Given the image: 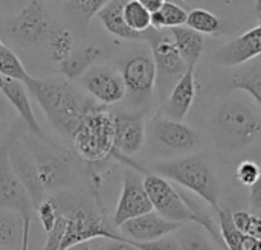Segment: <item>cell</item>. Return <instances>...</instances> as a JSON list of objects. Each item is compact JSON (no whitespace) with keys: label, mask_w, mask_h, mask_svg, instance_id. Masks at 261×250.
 I'll use <instances>...</instances> for the list:
<instances>
[{"label":"cell","mask_w":261,"mask_h":250,"mask_svg":"<svg viewBox=\"0 0 261 250\" xmlns=\"http://www.w3.org/2000/svg\"><path fill=\"white\" fill-rule=\"evenodd\" d=\"M219 217V229L222 240L225 243L226 250H242L243 247V240L246 235H243L234 225L232 220V212L229 209H220L217 211Z\"/></svg>","instance_id":"obj_29"},{"label":"cell","mask_w":261,"mask_h":250,"mask_svg":"<svg viewBox=\"0 0 261 250\" xmlns=\"http://www.w3.org/2000/svg\"><path fill=\"white\" fill-rule=\"evenodd\" d=\"M67 250H92V246H90V243H81V244H76Z\"/></svg>","instance_id":"obj_40"},{"label":"cell","mask_w":261,"mask_h":250,"mask_svg":"<svg viewBox=\"0 0 261 250\" xmlns=\"http://www.w3.org/2000/svg\"><path fill=\"white\" fill-rule=\"evenodd\" d=\"M167 2H170V3H174V5H182L185 0H167Z\"/></svg>","instance_id":"obj_42"},{"label":"cell","mask_w":261,"mask_h":250,"mask_svg":"<svg viewBox=\"0 0 261 250\" xmlns=\"http://www.w3.org/2000/svg\"><path fill=\"white\" fill-rule=\"evenodd\" d=\"M127 0H110V3L98 12V18L102 23V26L115 37L124 38V40H139V41H145L144 34H138L135 31H132L125 20H124V14H122V8L124 3Z\"/></svg>","instance_id":"obj_20"},{"label":"cell","mask_w":261,"mask_h":250,"mask_svg":"<svg viewBox=\"0 0 261 250\" xmlns=\"http://www.w3.org/2000/svg\"><path fill=\"white\" fill-rule=\"evenodd\" d=\"M138 2H139L145 9H148V11L153 14V12H156L158 9H161L167 0H138Z\"/></svg>","instance_id":"obj_38"},{"label":"cell","mask_w":261,"mask_h":250,"mask_svg":"<svg viewBox=\"0 0 261 250\" xmlns=\"http://www.w3.org/2000/svg\"><path fill=\"white\" fill-rule=\"evenodd\" d=\"M190 29L199 32L200 35H219L223 31V23L222 20L210 12L208 9L203 8H194L188 12L187 24Z\"/></svg>","instance_id":"obj_26"},{"label":"cell","mask_w":261,"mask_h":250,"mask_svg":"<svg viewBox=\"0 0 261 250\" xmlns=\"http://www.w3.org/2000/svg\"><path fill=\"white\" fill-rule=\"evenodd\" d=\"M147 137V124L142 112L115 113V154L132 157L141 151Z\"/></svg>","instance_id":"obj_13"},{"label":"cell","mask_w":261,"mask_h":250,"mask_svg":"<svg viewBox=\"0 0 261 250\" xmlns=\"http://www.w3.org/2000/svg\"><path fill=\"white\" fill-rule=\"evenodd\" d=\"M234 179L239 185L242 186H248V188H252L258 180L261 179V168L258 166L257 162H252V160H243L236 173H234Z\"/></svg>","instance_id":"obj_32"},{"label":"cell","mask_w":261,"mask_h":250,"mask_svg":"<svg viewBox=\"0 0 261 250\" xmlns=\"http://www.w3.org/2000/svg\"><path fill=\"white\" fill-rule=\"evenodd\" d=\"M122 14L127 26L138 34H144L151 27V12L138 0H127L124 3Z\"/></svg>","instance_id":"obj_28"},{"label":"cell","mask_w":261,"mask_h":250,"mask_svg":"<svg viewBox=\"0 0 261 250\" xmlns=\"http://www.w3.org/2000/svg\"><path fill=\"white\" fill-rule=\"evenodd\" d=\"M188 18V12L180 5H174L165 2L161 9L151 14V27L154 29H174L179 26H185Z\"/></svg>","instance_id":"obj_24"},{"label":"cell","mask_w":261,"mask_h":250,"mask_svg":"<svg viewBox=\"0 0 261 250\" xmlns=\"http://www.w3.org/2000/svg\"><path fill=\"white\" fill-rule=\"evenodd\" d=\"M110 0H70L72 8L80 14L83 20L90 21L95 15H98L99 11H102Z\"/></svg>","instance_id":"obj_34"},{"label":"cell","mask_w":261,"mask_h":250,"mask_svg":"<svg viewBox=\"0 0 261 250\" xmlns=\"http://www.w3.org/2000/svg\"><path fill=\"white\" fill-rule=\"evenodd\" d=\"M31 225L12 211L0 209V249L21 250L29 247Z\"/></svg>","instance_id":"obj_19"},{"label":"cell","mask_w":261,"mask_h":250,"mask_svg":"<svg viewBox=\"0 0 261 250\" xmlns=\"http://www.w3.org/2000/svg\"><path fill=\"white\" fill-rule=\"evenodd\" d=\"M102 250H139V249H138V247H135L128 240H125V238L121 235V238H116V240H104Z\"/></svg>","instance_id":"obj_36"},{"label":"cell","mask_w":261,"mask_h":250,"mask_svg":"<svg viewBox=\"0 0 261 250\" xmlns=\"http://www.w3.org/2000/svg\"><path fill=\"white\" fill-rule=\"evenodd\" d=\"M151 173L174 182L176 185L202 199L216 212L220 211V183L210 162L199 154L156 162Z\"/></svg>","instance_id":"obj_2"},{"label":"cell","mask_w":261,"mask_h":250,"mask_svg":"<svg viewBox=\"0 0 261 250\" xmlns=\"http://www.w3.org/2000/svg\"><path fill=\"white\" fill-rule=\"evenodd\" d=\"M144 186L153 205V211L158 212L162 218L173 223L197 225L194 214L184 202L179 189L174 188L167 179L151 171H145Z\"/></svg>","instance_id":"obj_7"},{"label":"cell","mask_w":261,"mask_h":250,"mask_svg":"<svg viewBox=\"0 0 261 250\" xmlns=\"http://www.w3.org/2000/svg\"><path fill=\"white\" fill-rule=\"evenodd\" d=\"M73 153L86 163H102L115 154V113L95 104L72 134Z\"/></svg>","instance_id":"obj_3"},{"label":"cell","mask_w":261,"mask_h":250,"mask_svg":"<svg viewBox=\"0 0 261 250\" xmlns=\"http://www.w3.org/2000/svg\"><path fill=\"white\" fill-rule=\"evenodd\" d=\"M5 44H3V41H2V38H0V50H2V47H3Z\"/></svg>","instance_id":"obj_43"},{"label":"cell","mask_w":261,"mask_h":250,"mask_svg":"<svg viewBox=\"0 0 261 250\" xmlns=\"http://www.w3.org/2000/svg\"><path fill=\"white\" fill-rule=\"evenodd\" d=\"M141 171L135 168H127L122 179L121 196L113 214V226L121 228L125 221L138 218L153 211V205L144 186V177Z\"/></svg>","instance_id":"obj_9"},{"label":"cell","mask_w":261,"mask_h":250,"mask_svg":"<svg viewBox=\"0 0 261 250\" xmlns=\"http://www.w3.org/2000/svg\"><path fill=\"white\" fill-rule=\"evenodd\" d=\"M232 89L249 93L261 107V69H251L237 73L231 82Z\"/></svg>","instance_id":"obj_30"},{"label":"cell","mask_w":261,"mask_h":250,"mask_svg":"<svg viewBox=\"0 0 261 250\" xmlns=\"http://www.w3.org/2000/svg\"><path fill=\"white\" fill-rule=\"evenodd\" d=\"M0 75L8 79L20 81L23 84H26L32 78L17 53L8 46H3L0 50Z\"/></svg>","instance_id":"obj_27"},{"label":"cell","mask_w":261,"mask_h":250,"mask_svg":"<svg viewBox=\"0 0 261 250\" xmlns=\"http://www.w3.org/2000/svg\"><path fill=\"white\" fill-rule=\"evenodd\" d=\"M145 41L151 49V57L156 66V86L161 98H167L176 82L188 70V64L182 58L171 32L162 34L159 29L150 27L144 32Z\"/></svg>","instance_id":"obj_6"},{"label":"cell","mask_w":261,"mask_h":250,"mask_svg":"<svg viewBox=\"0 0 261 250\" xmlns=\"http://www.w3.org/2000/svg\"><path fill=\"white\" fill-rule=\"evenodd\" d=\"M130 243L139 250H182L180 249L179 241H177V238H176V234L167 235V237L159 238L156 241H148V243H135V241H130Z\"/></svg>","instance_id":"obj_35"},{"label":"cell","mask_w":261,"mask_h":250,"mask_svg":"<svg viewBox=\"0 0 261 250\" xmlns=\"http://www.w3.org/2000/svg\"><path fill=\"white\" fill-rule=\"evenodd\" d=\"M249 200L254 211H261V179L251 188Z\"/></svg>","instance_id":"obj_37"},{"label":"cell","mask_w":261,"mask_h":250,"mask_svg":"<svg viewBox=\"0 0 261 250\" xmlns=\"http://www.w3.org/2000/svg\"><path fill=\"white\" fill-rule=\"evenodd\" d=\"M17 139L18 127L9 131L0 142V209L17 212L26 225H32L34 203L9 160V151Z\"/></svg>","instance_id":"obj_5"},{"label":"cell","mask_w":261,"mask_h":250,"mask_svg":"<svg viewBox=\"0 0 261 250\" xmlns=\"http://www.w3.org/2000/svg\"><path fill=\"white\" fill-rule=\"evenodd\" d=\"M35 211H37V217H38V221H40L43 231L46 234H49L54 229V226H55V223L58 220V211H57V206H55L54 200L47 196Z\"/></svg>","instance_id":"obj_33"},{"label":"cell","mask_w":261,"mask_h":250,"mask_svg":"<svg viewBox=\"0 0 261 250\" xmlns=\"http://www.w3.org/2000/svg\"><path fill=\"white\" fill-rule=\"evenodd\" d=\"M26 89L32 93L49 124L66 141L72 139L73 131L84 115L96 104L87 98L67 78H31Z\"/></svg>","instance_id":"obj_1"},{"label":"cell","mask_w":261,"mask_h":250,"mask_svg":"<svg viewBox=\"0 0 261 250\" xmlns=\"http://www.w3.org/2000/svg\"><path fill=\"white\" fill-rule=\"evenodd\" d=\"M196 67H188V70L184 73V76L176 82V86L171 89L165 99L164 105V116L177 122H182L185 116L188 115L194 98H196Z\"/></svg>","instance_id":"obj_18"},{"label":"cell","mask_w":261,"mask_h":250,"mask_svg":"<svg viewBox=\"0 0 261 250\" xmlns=\"http://www.w3.org/2000/svg\"><path fill=\"white\" fill-rule=\"evenodd\" d=\"M0 250H12V249H0Z\"/></svg>","instance_id":"obj_45"},{"label":"cell","mask_w":261,"mask_h":250,"mask_svg":"<svg viewBox=\"0 0 261 250\" xmlns=\"http://www.w3.org/2000/svg\"><path fill=\"white\" fill-rule=\"evenodd\" d=\"M9 160H11V165H12L15 174L24 185L26 191L29 192L34 208L37 209L40 206V203L46 199V191L43 189V186L38 180L34 159H32L31 153L28 151V147L24 144H21L20 139H17L14 142V145L9 151Z\"/></svg>","instance_id":"obj_16"},{"label":"cell","mask_w":261,"mask_h":250,"mask_svg":"<svg viewBox=\"0 0 261 250\" xmlns=\"http://www.w3.org/2000/svg\"><path fill=\"white\" fill-rule=\"evenodd\" d=\"M128 99L135 105L147 102L156 87V66L151 52L141 50L127 58L121 67Z\"/></svg>","instance_id":"obj_8"},{"label":"cell","mask_w":261,"mask_h":250,"mask_svg":"<svg viewBox=\"0 0 261 250\" xmlns=\"http://www.w3.org/2000/svg\"><path fill=\"white\" fill-rule=\"evenodd\" d=\"M261 55V24L242 34L216 52L214 61L222 66H239Z\"/></svg>","instance_id":"obj_17"},{"label":"cell","mask_w":261,"mask_h":250,"mask_svg":"<svg viewBox=\"0 0 261 250\" xmlns=\"http://www.w3.org/2000/svg\"><path fill=\"white\" fill-rule=\"evenodd\" d=\"M182 226H185V223L168 221L162 218L158 212L151 211L145 215L125 221L119 228V231L125 240H130L135 243H148V241H156L159 238L171 235L176 231H179Z\"/></svg>","instance_id":"obj_15"},{"label":"cell","mask_w":261,"mask_h":250,"mask_svg":"<svg viewBox=\"0 0 261 250\" xmlns=\"http://www.w3.org/2000/svg\"><path fill=\"white\" fill-rule=\"evenodd\" d=\"M0 93L5 96L8 104L17 112V115L20 116V121L24 124V127L28 128V131L31 133V136L34 139L44 142V144H49V145H57L55 142H52L46 137L41 125L38 124L35 113H34V108H32V104H31V99H29L28 92H26V86L23 82L2 76Z\"/></svg>","instance_id":"obj_14"},{"label":"cell","mask_w":261,"mask_h":250,"mask_svg":"<svg viewBox=\"0 0 261 250\" xmlns=\"http://www.w3.org/2000/svg\"><path fill=\"white\" fill-rule=\"evenodd\" d=\"M170 32L188 67H196L203 50V37L188 26H179L171 29Z\"/></svg>","instance_id":"obj_22"},{"label":"cell","mask_w":261,"mask_h":250,"mask_svg":"<svg viewBox=\"0 0 261 250\" xmlns=\"http://www.w3.org/2000/svg\"><path fill=\"white\" fill-rule=\"evenodd\" d=\"M213 128L223 148L243 150L260 137L261 113L245 99H228L217 108Z\"/></svg>","instance_id":"obj_4"},{"label":"cell","mask_w":261,"mask_h":250,"mask_svg":"<svg viewBox=\"0 0 261 250\" xmlns=\"http://www.w3.org/2000/svg\"><path fill=\"white\" fill-rule=\"evenodd\" d=\"M6 99H5V96L0 93V119L6 115Z\"/></svg>","instance_id":"obj_39"},{"label":"cell","mask_w":261,"mask_h":250,"mask_svg":"<svg viewBox=\"0 0 261 250\" xmlns=\"http://www.w3.org/2000/svg\"><path fill=\"white\" fill-rule=\"evenodd\" d=\"M232 220L236 228L243 235L261 238V217L246 211H239V212H232Z\"/></svg>","instance_id":"obj_31"},{"label":"cell","mask_w":261,"mask_h":250,"mask_svg":"<svg viewBox=\"0 0 261 250\" xmlns=\"http://www.w3.org/2000/svg\"><path fill=\"white\" fill-rule=\"evenodd\" d=\"M147 136L159 147L177 153H190L199 148L200 137L188 125L168 119L164 115H154L147 124Z\"/></svg>","instance_id":"obj_11"},{"label":"cell","mask_w":261,"mask_h":250,"mask_svg":"<svg viewBox=\"0 0 261 250\" xmlns=\"http://www.w3.org/2000/svg\"><path fill=\"white\" fill-rule=\"evenodd\" d=\"M49 17L44 9V0H29V3L11 20L8 32L21 44L38 46L47 41L50 34Z\"/></svg>","instance_id":"obj_10"},{"label":"cell","mask_w":261,"mask_h":250,"mask_svg":"<svg viewBox=\"0 0 261 250\" xmlns=\"http://www.w3.org/2000/svg\"><path fill=\"white\" fill-rule=\"evenodd\" d=\"M44 2H55V0H44Z\"/></svg>","instance_id":"obj_44"},{"label":"cell","mask_w":261,"mask_h":250,"mask_svg":"<svg viewBox=\"0 0 261 250\" xmlns=\"http://www.w3.org/2000/svg\"><path fill=\"white\" fill-rule=\"evenodd\" d=\"M182 250H216L214 240L199 225L187 223L174 232Z\"/></svg>","instance_id":"obj_23"},{"label":"cell","mask_w":261,"mask_h":250,"mask_svg":"<svg viewBox=\"0 0 261 250\" xmlns=\"http://www.w3.org/2000/svg\"><path fill=\"white\" fill-rule=\"evenodd\" d=\"M104 50L101 46L90 44L83 47L78 52H73L64 63L60 64V73L67 79H78L81 78L90 67L96 66V63L102 58Z\"/></svg>","instance_id":"obj_21"},{"label":"cell","mask_w":261,"mask_h":250,"mask_svg":"<svg viewBox=\"0 0 261 250\" xmlns=\"http://www.w3.org/2000/svg\"><path fill=\"white\" fill-rule=\"evenodd\" d=\"M47 52L52 61L61 64L73 53V37L66 27H55L47 37Z\"/></svg>","instance_id":"obj_25"},{"label":"cell","mask_w":261,"mask_h":250,"mask_svg":"<svg viewBox=\"0 0 261 250\" xmlns=\"http://www.w3.org/2000/svg\"><path fill=\"white\" fill-rule=\"evenodd\" d=\"M255 9H257V17H258V23L261 24V0H257V3H255Z\"/></svg>","instance_id":"obj_41"},{"label":"cell","mask_w":261,"mask_h":250,"mask_svg":"<svg viewBox=\"0 0 261 250\" xmlns=\"http://www.w3.org/2000/svg\"><path fill=\"white\" fill-rule=\"evenodd\" d=\"M80 82L93 101L106 107L121 102L127 95L121 72L107 66L90 67L80 78Z\"/></svg>","instance_id":"obj_12"}]
</instances>
